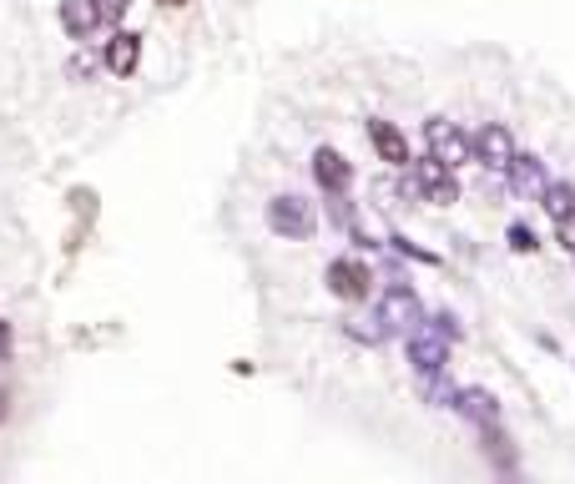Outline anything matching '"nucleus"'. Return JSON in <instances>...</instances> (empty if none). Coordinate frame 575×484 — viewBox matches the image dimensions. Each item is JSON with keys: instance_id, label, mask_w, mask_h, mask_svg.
Wrapping results in <instances>:
<instances>
[{"instance_id": "1", "label": "nucleus", "mask_w": 575, "mask_h": 484, "mask_svg": "<svg viewBox=\"0 0 575 484\" xmlns=\"http://www.w3.org/2000/svg\"><path fill=\"white\" fill-rule=\"evenodd\" d=\"M268 227H273L278 237H288V243H308L318 227L314 217V202L298 192H278L273 202H268Z\"/></svg>"}, {"instance_id": "2", "label": "nucleus", "mask_w": 575, "mask_h": 484, "mask_svg": "<svg viewBox=\"0 0 575 484\" xmlns=\"http://www.w3.org/2000/svg\"><path fill=\"white\" fill-rule=\"evenodd\" d=\"M449 333L439 323H419L409 333V364H414L419 379H434V374H445L449 368Z\"/></svg>"}, {"instance_id": "3", "label": "nucleus", "mask_w": 575, "mask_h": 484, "mask_svg": "<svg viewBox=\"0 0 575 484\" xmlns=\"http://www.w3.org/2000/svg\"><path fill=\"white\" fill-rule=\"evenodd\" d=\"M409 182H414V192L424 197V202H434V208H449V202H459L455 167H449V162H439V157L409 162Z\"/></svg>"}, {"instance_id": "4", "label": "nucleus", "mask_w": 575, "mask_h": 484, "mask_svg": "<svg viewBox=\"0 0 575 484\" xmlns=\"http://www.w3.org/2000/svg\"><path fill=\"white\" fill-rule=\"evenodd\" d=\"M424 142H430V157L449 162V167H465V162H474V142L455 127V121H445V117L424 121Z\"/></svg>"}, {"instance_id": "5", "label": "nucleus", "mask_w": 575, "mask_h": 484, "mask_svg": "<svg viewBox=\"0 0 575 484\" xmlns=\"http://www.w3.org/2000/svg\"><path fill=\"white\" fill-rule=\"evenodd\" d=\"M379 323L389 328V333H414V328L424 323V303H419V293L404 288V283L384 288V298H379Z\"/></svg>"}, {"instance_id": "6", "label": "nucleus", "mask_w": 575, "mask_h": 484, "mask_svg": "<svg viewBox=\"0 0 575 484\" xmlns=\"http://www.w3.org/2000/svg\"><path fill=\"white\" fill-rule=\"evenodd\" d=\"M328 293L343 303H364L374 293V273H368V262L359 258H333L328 262Z\"/></svg>"}, {"instance_id": "7", "label": "nucleus", "mask_w": 575, "mask_h": 484, "mask_svg": "<svg viewBox=\"0 0 575 484\" xmlns=\"http://www.w3.org/2000/svg\"><path fill=\"white\" fill-rule=\"evenodd\" d=\"M470 142H474V162H480V167H490V172H511V162H515V142H511V131L500 127V121H484V127L474 131Z\"/></svg>"}, {"instance_id": "8", "label": "nucleus", "mask_w": 575, "mask_h": 484, "mask_svg": "<svg viewBox=\"0 0 575 484\" xmlns=\"http://www.w3.org/2000/svg\"><path fill=\"white\" fill-rule=\"evenodd\" d=\"M102 21H112L106 0H61V26L71 40H86L102 31Z\"/></svg>"}, {"instance_id": "9", "label": "nucleus", "mask_w": 575, "mask_h": 484, "mask_svg": "<svg viewBox=\"0 0 575 484\" xmlns=\"http://www.w3.org/2000/svg\"><path fill=\"white\" fill-rule=\"evenodd\" d=\"M368 142H374V152H379V162H389V167H409V137L394 121L384 117H368Z\"/></svg>"}, {"instance_id": "10", "label": "nucleus", "mask_w": 575, "mask_h": 484, "mask_svg": "<svg viewBox=\"0 0 575 484\" xmlns=\"http://www.w3.org/2000/svg\"><path fill=\"white\" fill-rule=\"evenodd\" d=\"M314 182L324 187V192H333V197L349 192L353 167L343 162V152H333V146H318V152H314Z\"/></svg>"}, {"instance_id": "11", "label": "nucleus", "mask_w": 575, "mask_h": 484, "mask_svg": "<svg viewBox=\"0 0 575 484\" xmlns=\"http://www.w3.org/2000/svg\"><path fill=\"white\" fill-rule=\"evenodd\" d=\"M106 66H112V76H131L142 66V36L137 31H117L106 40Z\"/></svg>"}, {"instance_id": "12", "label": "nucleus", "mask_w": 575, "mask_h": 484, "mask_svg": "<svg viewBox=\"0 0 575 484\" xmlns=\"http://www.w3.org/2000/svg\"><path fill=\"white\" fill-rule=\"evenodd\" d=\"M455 409H459V414H465L470 424H480V429L500 420V404H495V393H490V389H459V393H455Z\"/></svg>"}, {"instance_id": "13", "label": "nucleus", "mask_w": 575, "mask_h": 484, "mask_svg": "<svg viewBox=\"0 0 575 484\" xmlns=\"http://www.w3.org/2000/svg\"><path fill=\"white\" fill-rule=\"evenodd\" d=\"M511 182H515V192H520V197H540V192H545V182H550L545 162H540V157H515L511 162Z\"/></svg>"}, {"instance_id": "14", "label": "nucleus", "mask_w": 575, "mask_h": 484, "mask_svg": "<svg viewBox=\"0 0 575 484\" xmlns=\"http://www.w3.org/2000/svg\"><path fill=\"white\" fill-rule=\"evenodd\" d=\"M540 208H545L550 217H565V212L575 208V187L571 182H545V192H540Z\"/></svg>"}, {"instance_id": "15", "label": "nucleus", "mask_w": 575, "mask_h": 484, "mask_svg": "<svg viewBox=\"0 0 575 484\" xmlns=\"http://www.w3.org/2000/svg\"><path fill=\"white\" fill-rule=\"evenodd\" d=\"M555 237H561L565 252H575V208L565 212V217H555Z\"/></svg>"}, {"instance_id": "16", "label": "nucleus", "mask_w": 575, "mask_h": 484, "mask_svg": "<svg viewBox=\"0 0 575 484\" xmlns=\"http://www.w3.org/2000/svg\"><path fill=\"white\" fill-rule=\"evenodd\" d=\"M511 248H515V252H536V233H530L525 223H515V227H511Z\"/></svg>"}, {"instance_id": "17", "label": "nucleus", "mask_w": 575, "mask_h": 484, "mask_svg": "<svg viewBox=\"0 0 575 484\" xmlns=\"http://www.w3.org/2000/svg\"><path fill=\"white\" fill-rule=\"evenodd\" d=\"M11 349H15V333H11V323L0 318V358H11Z\"/></svg>"}, {"instance_id": "18", "label": "nucleus", "mask_w": 575, "mask_h": 484, "mask_svg": "<svg viewBox=\"0 0 575 484\" xmlns=\"http://www.w3.org/2000/svg\"><path fill=\"white\" fill-rule=\"evenodd\" d=\"M5 404H11V399H5V389H0V420H5Z\"/></svg>"}, {"instance_id": "19", "label": "nucleus", "mask_w": 575, "mask_h": 484, "mask_svg": "<svg viewBox=\"0 0 575 484\" xmlns=\"http://www.w3.org/2000/svg\"><path fill=\"white\" fill-rule=\"evenodd\" d=\"M162 5H187V0H162Z\"/></svg>"}]
</instances>
